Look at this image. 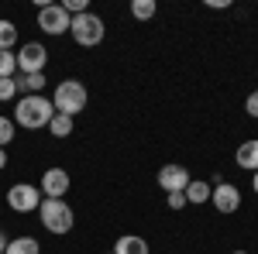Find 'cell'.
I'll return each instance as SVG.
<instances>
[{
    "label": "cell",
    "instance_id": "8fae6325",
    "mask_svg": "<svg viewBox=\"0 0 258 254\" xmlns=\"http://www.w3.org/2000/svg\"><path fill=\"white\" fill-rule=\"evenodd\" d=\"M14 86H18V93H24V97H41V90L48 86V79H45V72H35V76H14Z\"/></svg>",
    "mask_w": 258,
    "mask_h": 254
},
{
    "label": "cell",
    "instance_id": "ac0fdd59",
    "mask_svg": "<svg viewBox=\"0 0 258 254\" xmlns=\"http://www.w3.org/2000/svg\"><path fill=\"white\" fill-rule=\"evenodd\" d=\"M48 131H52V137H69V134H73V117L55 114V117H52V124H48Z\"/></svg>",
    "mask_w": 258,
    "mask_h": 254
},
{
    "label": "cell",
    "instance_id": "4316f807",
    "mask_svg": "<svg viewBox=\"0 0 258 254\" xmlns=\"http://www.w3.org/2000/svg\"><path fill=\"white\" fill-rule=\"evenodd\" d=\"M251 189H255V193H258V172H255V179H251Z\"/></svg>",
    "mask_w": 258,
    "mask_h": 254
},
{
    "label": "cell",
    "instance_id": "30bf717a",
    "mask_svg": "<svg viewBox=\"0 0 258 254\" xmlns=\"http://www.w3.org/2000/svg\"><path fill=\"white\" fill-rule=\"evenodd\" d=\"M41 196L45 199H62V196L69 193V172H62V168H48L45 176H41Z\"/></svg>",
    "mask_w": 258,
    "mask_h": 254
},
{
    "label": "cell",
    "instance_id": "2e32d148",
    "mask_svg": "<svg viewBox=\"0 0 258 254\" xmlns=\"http://www.w3.org/2000/svg\"><path fill=\"white\" fill-rule=\"evenodd\" d=\"M155 11H159L155 0H131V14H135L138 21H152V18H155Z\"/></svg>",
    "mask_w": 258,
    "mask_h": 254
},
{
    "label": "cell",
    "instance_id": "5b68a950",
    "mask_svg": "<svg viewBox=\"0 0 258 254\" xmlns=\"http://www.w3.org/2000/svg\"><path fill=\"white\" fill-rule=\"evenodd\" d=\"M41 199H45L41 189L31 186V182H14V186L7 189V206H11L14 213H31V210H38Z\"/></svg>",
    "mask_w": 258,
    "mask_h": 254
},
{
    "label": "cell",
    "instance_id": "3957f363",
    "mask_svg": "<svg viewBox=\"0 0 258 254\" xmlns=\"http://www.w3.org/2000/svg\"><path fill=\"white\" fill-rule=\"evenodd\" d=\"M38 216H41V227L48 234H69L73 230V206L66 199H41L38 206Z\"/></svg>",
    "mask_w": 258,
    "mask_h": 254
},
{
    "label": "cell",
    "instance_id": "7c38bea8",
    "mask_svg": "<svg viewBox=\"0 0 258 254\" xmlns=\"http://www.w3.org/2000/svg\"><path fill=\"white\" fill-rule=\"evenodd\" d=\"M114 254H148V240L138 234H124V237H117Z\"/></svg>",
    "mask_w": 258,
    "mask_h": 254
},
{
    "label": "cell",
    "instance_id": "52a82bcc",
    "mask_svg": "<svg viewBox=\"0 0 258 254\" xmlns=\"http://www.w3.org/2000/svg\"><path fill=\"white\" fill-rule=\"evenodd\" d=\"M45 62H48V52H45V45H41V41H28V45H21V52H18V69H21V76L45 72Z\"/></svg>",
    "mask_w": 258,
    "mask_h": 254
},
{
    "label": "cell",
    "instance_id": "d4e9b609",
    "mask_svg": "<svg viewBox=\"0 0 258 254\" xmlns=\"http://www.w3.org/2000/svg\"><path fill=\"white\" fill-rule=\"evenodd\" d=\"M4 168H7V151L0 148V172H4Z\"/></svg>",
    "mask_w": 258,
    "mask_h": 254
},
{
    "label": "cell",
    "instance_id": "d6986e66",
    "mask_svg": "<svg viewBox=\"0 0 258 254\" xmlns=\"http://www.w3.org/2000/svg\"><path fill=\"white\" fill-rule=\"evenodd\" d=\"M14 72H18V55L0 48V79H14Z\"/></svg>",
    "mask_w": 258,
    "mask_h": 254
},
{
    "label": "cell",
    "instance_id": "cb8c5ba5",
    "mask_svg": "<svg viewBox=\"0 0 258 254\" xmlns=\"http://www.w3.org/2000/svg\"><path fill=\"white\" fill-rule=\"evenodd\" d=\"M207 7H220L224 11V7H231V0H207Z\"/></svg>",
    "mask_w": 258,
    "mask_h": 254
},
{
    "label": "cell",
    "instance_id": "9a60e30c",
    "mask_svg": "<svg viewBox=\"0 0 258 254\" xmlns=\"http://www.w3.org/2000/svg\"><path fill=\"white\" fill-rule=\"evenodd\" d=\"M38 251H41V244L35 240V237H14L4 254H38Z\"/></svg>",
    "mask_w": 258,
    "mask_h": 254
},
{
    "label": "cell",
    "instance_id": "44dd1931",
    "mask_svg": "<svg viewBox=\"0 0 258 254\" xmlns=\"http://www.w3.org/2000/svg\"><path fill=\"white\" fill-rule=\"evenodd\" d=\"M18 97V86H14V79H0V103H7V100Z\"/></svg>",
    "mask_w": 258,
    "mask_h": 254
},
{
    "label": "cell",
    "instance_id": "7402d4cb",
    "mask_svg": "<svg viewBox=\"0 0 258 254\" xmlns=\"http://www.w3.org/2000/svg\"><path fill=\"white\" fill-rule=\"evenodd\" d=\"M244 110H248V117L258 120V90H251V93H248V100H244Z\"/></svg>",
    "mask_w": 258,
    "mask_h": 254
},
{
    "label": "cell",
    "instance_id": "603a6c76",
    "mask_svg": "<svg viewBox=\"0 0 258 254\" xmlns=\"http://www.w3.org/2000/svg\"><path fill=\"white\" fill-rule=\"evenodd\" d=\"M165 199H169V206H172V210H182V206H186V196H182V193H169Z\"/></svg>",
    "mask_w": 258,
    "mask_h": 254
},
{
    "label": "cell",
    "instance_id": "8992f818",
    "mask_svg": "<svg viewBox=\"0 0 258 254\" xmlns=\"http://www.w3.org/2000/svg\"><path fill=\"white\" fill-rule=\"evenodd\" d=\"M69 24H73V18L66 14L62 4H45V7L38 11V28L45 31V35H55V38H59V35L69 31Z\"/></svg>",
    "mask_w": 258,
    "mask_h": 254
},
{
    "label": "cell",
    "instance_id": "484cf974",
    "mask_svg": "<svg viewBox=\"0 0 258 254\" xmlns=\"http://www.w3.org/2000/svg\"><path fill=\"white\" fill-rule=\"evenodd\" d=\"M7 244H11V240H7V237H4V234H0V254H4V251H7Z\"/></svg>",
    "mask_w": 258,
    "mask_h": 254
},
{
    "label": "cell",
    "instance_id": "4fadbf2b",
    "mask_svg": "<svg viewBox=\"0 0 258 254\" xmlns=\"http://www.w3.org/2000/svg\"><path fill=\"white\" fill-rule=\"evenodd\" d=\"M234 158H238V165L244 172H258V141H244Z\"/></svg>",
    "mask_w": 258,
    "mask_h": 254
},
{
    "label": "cell",
    "instance_id": "5bb4252c",
    "mask_svg": "<svg viewBox=\"0 0 258 254\" xmlns=\"http://www.w3.org/2000/svg\"><path fill=\"white\" fill-rule=\"evenodd\" d=\"M210 193H214V186L210 182H193L189 179V186H186V203H210Z\"/></svg>",
    "mask_w": 258,
    "mask_h": 254
},
{
    "label": "cell",
    "instance_id": "ffe728a7",
    "mask_svg": "<svg viewBox=\"0 0 258 254\" xmlns=\"http://www.w3.org/2000/svg\"><path fill=\"white\" fill-rule=\"evenodd\" d=\"M11 141H14V120L0 117V148H7Z\"/></svg>",
    "mask_w": 258,
    "mask_h": 254
},
{
    "label": "cell",
    "instance_id": "ba28073f",
    "mask_svg": "<svg viewBox=\"0 0 258 254\" xmlns=\"http://www.w3.org/2000/svg\"><path fill=\"white\" fill-rule=\"evenodd\" d=\"M210 203L217 206V213H238L241 206V189L234 182H217L214 193H210Z\"/></svg>",
    "mask_w": 258,
    "mask_h": 254
},
{
    "label": "cell",
    "instance_id": "277c9868",
    "mask_svg": "<svg viewBox=\"0 0 258 254\" xmlns=\"http://www.w3.org/2000/svg\"><path fill=\"white\" fill-rule=\"evenodd\" d=\"M69 35L76 38V45L93 48V45L103 41V21L97 14H80V18H73V24H69Z\"/></svg>",
    "mask_w": 258,
    "mask_h": 254
},
{
    "label": "cell",
    "instance_id": "7a4b0ae2",
    "mask_svg": "<svg viewBox=\"0 0 258 254\" xmlns=\"http://www.w3.org/2000/svg\"><path fill=\"white\" fill-rule=\"evenodd\" d=\"M86 86H83L80 79H62L59 86H55V100H52V107H55V114H66V117H76L80 110H86Z\"/></svg>",
    "mask_w": 258,
    "mask_h": 254
},
{
    "label": "cell",
    "instance_id": "e0dca14e",
    "mask_svg": "<svg viewBox=\"0 0 258 254\" xmlns=\"http://www.w3.org/2000/svg\"><path fill=\"white\" fill-rule=\"evenodd\" d=\"M14 45H18V28H14V21H0V48L11 52Z\"/></svg>",
    "mask_w": 258,
    "mask_h": 254
},
{
    "label": "cell",
    "instance_id": "83f0119b",
    "mask_svg": "<svg viewBox=\"0 0 258 254\" xmlns=\"http://www.w3.org/2000/svg\"><path fill=\"white\" fill-rule=\"evenodd\" d=\"M234 254H248V251H234Z\"/></svg>",
    "mask_w": 258,
    "mask_h": 254
},
{
    "label": "cell",
    "instance_id": "9c48e42d",
    "mask_svg": "<svg viewBox=\"0 0 258 254\" xmlns=\"http://www.w3.org/2000/svg\"><path fill=\"white\" fill-rule=\"evenodd\" d=\"M159 186L169 193H186V186H189V172L182 168V165H162L159 168Z\"/></svg>",
    "mask_w": 258,
    "mask_h": 254
},
{
    "label": "cell",
    "instance_id": "6da1fadb",
    "mask_svg": "<svg viewBox=\"0 0 258 254\" xmlns=\"http://www.w3.org/2000/svg\"><path fill=\"white\" fill-rule=\"evenodd\" d=\"M52 117H55V107H52V100H45V97H21L18 107H14V124L28 127V131L48 127Z\"/></svg>",
    "mask_w": 258,
    "mask_h": 254
}]
</instances>
